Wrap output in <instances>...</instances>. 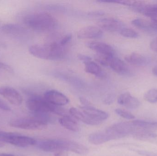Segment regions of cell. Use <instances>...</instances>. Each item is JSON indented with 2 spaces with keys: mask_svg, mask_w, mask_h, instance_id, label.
Segmentation results:
<instances>
[{
  "mask_svg": "<svg viewBox=\"0 0 157 156\" xmlns=\"http://www.w3.org/2000/svg\"><path fill=\"white\" fill-rule=\"evenodd\" d=\"M104 13L102 12H100V11H95V12H90L89 13L90 15L92 16H101L103 15Z\"/></svg>",
  "mask_w": 157,
  "mask_h": 156,
  "instance_id": "obj_37",
  "label": "cell"
},
{
  "mask_svg": "<svg viewBox=\"0 0 157 156\" xmlns=\"http://www.w3.org/2000/svg\"><path fill=\"white\" fill-rule=\"evenodd\" d=\"M0 141L20 147H28L37 143V141L31 137L2 131H0Z\"/></svg>",
  "mask_w": 157,
  "mask_h": 156,
  "instance_id": "obj_4",
  "label": "cell"
},
{
  "mask_svg": "<svg viewBox=\"0 0 157 156\" xmlns=\"http://www.w3.org/2000/svg\"><path fill=\"white\" fill-rule=\"evenodd\" d=\"M132 24L137 28L149 33H157V23L141 18L134 19Z\"/></svg>",
  "mask_w": 157,
  "mask_h": 156,
  "instance_id": "obj_18",
  "label": "cell"
},
{
  "mask_svg": "<svg viewBox=\"0 0 157 156\" xmlns=\"http://www.w3.org/2000/svg\"><path fill=\"white\" fill-rule=\"evenodd\" d=\"M115 112L119 116L124 118V119H128V120H132V119H134L135 118V117L132 114L127 111H125V110H122V109H116L115 110Z\"/></svg>",
  "mask_w": 157,
  "mask_h": 156,
  "instance_id": "obj_27",
  "label": "cell"
},
{
  "mask_svg": "<svg viewBox=\"0 0 157 156\" xmlns=\"http://www.w3.org/2000/svg\"><path fill=\"white\" fill-rule=\"evenodd\" d=\"M136 128L132 122L118 123L109 127L104 131L109 141L123 138L133 134Z\"/></svg>",
  "mask_w": 157,
  "mask_h": 156,
  "instance_id": "obj_5",
  "label": "cell"
},
{
  "mask_svg": "<svg viewBox=\"0 0 157 156\" xmlns=\"http://www.w3.org/2000/svg\"><path fill=\"white\" fill-rule=\"evenodd\" d=\"M44 98L48 102L57 106H63L68 104L70 102L67 96L55 90L46 92L44 93Z\"/></svg>",
  "mask_w": 157,
  "mask_h": 156,
  "instance_id": "obj_9",
  "label": "cell"
},
{
  "mask_svg": "<svg viewBox=\"0 0 157 156\" xmlns=\"http://www.w3.org/2000/svg\"><path fill=\"white\" fill-rule=\"evenodd\" d=\"M9 125L12 127L24 130H41L47 127V123L36 118H19L11 120Z\"/></svg>",
  "mask_w": 157,
  "mask_h": 156,
  "instance_id": "obj_6",
  "label": "cell"
},
{
  "mask_svg": "<svg viewBox=\"0 0 157 156\" xmlns=\"http://www.w3.org/2000/svg\"><path fill=\"white\" fill-rule=\"evenodd\" d=\"M137 153L139 154L145 156H157V154H154L152 152H147V151H143V150H138Z\"/></svg>",
  "mask_w": 157,
  "mask_h": 156,
  "instance_id": "obj_34",
  "label": "cell"
},
{
  "mask_svg": "<svg viewBox=\"0 0 157 156\" xmlns=\"http://www.w3.org/2000/svg\"><path fill=\"white\" fill-rule=\"evenodd\" d=\"M72 35L71 34H67L64 36L62 39L60 41L59 44L62 46H64L68 44L72 39Z\"/></svg>",
  "mask_w": 157,
  "mask_h": 156,
  "instance_id": "obj_29",
  "label": "cell"
},
{
  "mask_svg": "<svg viewBox=\"0 0 157 156\" xmlns=\"http://www.w3.org/2000/svg\"><path fill=\"white\" fill-rule=\"evenodd\" d=\"M89 141L92 144L100 145L110 141L105 132L103 131L90 134L89 136Z\"/></svg>",
  "mask_w": 157,
  "mask_h": 156,
  "instance_id": "obj_23",
  "label": "cell"
},
{
  "mask_svg": "<svg viewBox=\"0 0 157 156\" xmlns=\"http://www.w3.org/2000/svg\"><path fill=\"white\" fill-rule=\"evenodd\" d=\"M115 96L113 94H108L104 98V102L105 104H110L114 102Z\"/></svg>",
  "mask_w": 157,
  "mask_h": 156,
  "instance_id": "obj_30",
  "label": "cell"
},
{
  "mask_svg": "<svg viewBox=\"0 0 157 156\" xmlns=\"http://www.w3.org/2000/svg\"><path fill=\"white\" fill-rule=\"evenodd\" d=\"M108 67L120 75H127L129 73V69L127 65L122 60L115 56L110 58Z\"/></svg>",
  "mask_w": 157,
  "mask_h": 156,
  "instance_id": "obj_15",
  "label": "cell"
},
{
  "mask_svg": "<svg viewBox=\"0 0 157 156\" xmlns=\"http://www.w3.org/2000/svg\"><path fill=\"white\" fill-rule=\"evenodd\" d=\"M69 113L75 119L81 121L88 125H97L101 123V122L90 118L84 114L82 111L78 110L77 108L74 107L71 108L69 110Z\"/></svg>",
  "mask_w": 157,
  "mask_h": 156,
  "instance_id": "obj_17",
  "label": "cell"
},
{
  "mask_svg": "<svg viewBox=\"0 0 157 156\" xmlns=\"http://www.w3.org/2000/svg\"><path fill=\"white\" fill-rule=\"evenodd\" d=\"M3 146V144L2 143L0 142V147H2Z\"/></svg>",
  "mask_w": 157,
  "mask_h": 156,
  "instance_id": "obj_40",
  "label": "cell"
},
{
  "mask_svg": "<svg viewBox=\"0 0 157 156\" xmlns=\"http://www.w3.org/2000/svg\"><path fill=\"white\" fill-rule=\"evenodd\" d=\"M54 156H68V154L64 151H58L54 153Z\"/></svg>",
  "mask_w": 157,
  "mask_h": 156,
  "instance_id": "obj_36",
  "label": "cell"
},
{
  "mask_svg": "<svg viewBox=\"0 0 157 156\" xmlns=\"http://www.w3.org/2000/svg\"><path fill=\"white\" fill-rule=\"evenodd\" d=\"M29 51L36 57L49 60L61 59L65 54L63 47L57 43L32 45L29 47Z\"/></svg>",
  "mask_w": 157,
  "mask_h": 156,
  "instance_id": "obj_3",
  "label": "cell"
},
{
  "mask_svg": "<svg viewBox=\"0 0 157 156\" xmlns=\"http://www.w3.org/2000/svg\"><path fill=\"white\" fill-rule=\"evenodd\" d=\"M0 109L6 111H9L11 110V108L1 99H0Z\"/></svg>",
  "mask_w": 157,
  "mask_h": 156,
  "instance_id": "obj_32",
  "label": "cell"
},
{
  "mask_svg": "<svg viewBox=\"0 0 157 156\" xmlns=\"http://www.w3.org/2000/svg\"><path fill=\"white\" fill-rule=\"evenodd\" d=\"M0 95L13 105H20L23 102L22 95L13 87L1 86L0 87Z\"/></svg>",
  "mask_w": 157,
  "mask_h": 156,
  "instance_id": "obj_8",
  "label": "cell"
},
{
  "mask_svg": "<svg viewBox=\"0 0 157 156\" xmlns=\"http://www.w3.org/2000/svg\"><path fill=\"white\" fill-rule=\"evenodd\" d=\"M152 71H153V74L154 75H155L156 76H157V66L154 67L152 70Z\"/></svg>",
  "mask_w": 157,
  "mask_h": 156,
  "instance_id": "obj_38",
  "label": "cell"
},
{
  "mask_svg": "<svg viewBox=\"0 0 157 156\" xmlns=\"http://www.w3.org/2000/svg\"><path fill=\"white\" fill-rule=\"evenodd\" d=\"M103 32L99 27L88 26L80 29L77 36L80 39H97L103 36Z\"/></svg>",
  "mask_w": 157,
  "mask_h": 156,
  "instance_id": "obj_12",
  "label": "cell"
},
{
  "mask_svg": "<svg viewBox=\"0 0 157 156\" xmlns=\"http://www.w3.org/2000/svg\"><path fill=\"white\" fill-rule=\"evenodd\" d=\"M125 61L131 65L137 66H144L149 63V59L145 56L136 53H133L127 55L124 58Z\"/></svg>",
  "mask_w": 157,
  "mask_h": 156,
  "instance_id": "obj_19",
  "label": "cell"
},
{
  "mask_svg": "<svg viewBox=\"0 0 157 156\" xmlns=\"http://www.w3.org/2000/svg\"><path fill=\"white\" fill-rule=\"evenodd\" d=\"M150 47L152 50L157 52V38L152 40L150 43Z\"/></svg>",
  "mask_w": 157,
  "mask_h": 156,
  "instance_id": "obj_35",
  "label": "cell"
},
{
  "mask_svg": "<svg viewBox=\"0 0 157 156\" xmlns=\"http://www.w3.org/2000/svg\"><path fill=\"white\" fill-rule=\"evenodd\" d=\"M118 103L129 110L137 109L140 102L137 98L132 96L129 93L126 92L120 95L117 100Z\"/></svg>",
  "mask_w": 157,
  "mask_h": 156,
  "instance_id": "obj_13",
  "label": "cell"
},
{
  "mask_svg": "<svg viewBox=\"0 0 157 156\" xmlns=\"http://www.w3.org/2000/svg\"><path fill=\"white\" fill-rule=\"evenodd\" d=\"M28 110L32 114L48 113L52 112L53 104L48 102L45 99L38 96H33L27 101L26 103Z\"/></svg>",
  "mask_w": 157,
  "mask_h": 156,
  "instance_id": "obj_7",
  "label": "cell"
},
{
  "mask_svg": "<svg viewBox=\"0 0 157 156\" xmlns=\"http://www.w3.org/2000/svg\"><path fill=\"white\" fill-rule=\"evenodd\" d=\"M79 101L81 103L82 105L84 107H89V106H92V103L86 98L84 97H80L79 99Z\"/></svg>",
  "mask_w": 157,
  "mask_h": 156,
  "instance_id": "obj_31",
  "label": "cell"
},
{
  "mask_svg": "<svg viewBox=\"0 0 157 156\" xmlns=\"http://www.w3.org/2000/svg\"><path fill=\"white\" fill-rule=\"evenodd\" d=\"M99 27L109 32H120L124 27V24L118 19L113 18H104L98 22Z\"/></svg>",
  "mask_w": 157,
  "mask_h": 156,
  "instance_id": "obj_10",
  "label": "cell"
},
{
  "mask_svg": "<svg viewBox=\"0 0 157 156\" xmlns=\"http://www.w3.org/2000/svg\"><path fill=\"white\" fill-rule=\"evenodd\" d=\"M120 34L124 37L136 38L138 37V34L136 31L131 28L124 27L120 32Z\"/></svg>",
  "mask_w": 157,
  "mask_h": 156,
  "instance_id": "obj_26",
  "label": "cell"
},
{
  "mask_svg": "<svg viewBox=\"0 0 157 156\" xmlns=\"http://www.w3.org/2000/svg\"><path fill=\"white\" fill-rule=\"evenodd\" d=\"M78 58L79 60H81L84 63L91 60V58L90 57L88 56L83 55V54H79V55H78Z\"/></svg>",
  "mask_w": 157,
  "mask_h": 156,
  "instance_id": "obj_33",
  "label": "cell"
},
{
  "mask_svg": "<svg viewBox=\"0 0 157 156\" xmlns=\"http://www.w3.org/2000/svg\"><path fill=\"white\" fill-rule=\"evenodd\" d=\"M132 123L135 128H138L149 132L157 131V122H147L143 120H135L132 121Z\"/></svg>",
  "mask_w": 157,
  "mask_h": 156,
  "instance_id": "obj_21",
  "label": "cell"
},
{
  "mask_svg": "<svg viewBox=\"0 0 157 156\" xmlns=\"http://www.w3.org/2000/svg\"><path fill=\"white\" fill-rule=\"evenodd\" d=\"M86 45L98 55L107 56H114L115 55L113 48L110 45L103 42L90 41L86 43Z\"/></svg>",
  "mask_w": 157,
  "mask_h": 156,
  "instance_id": "obj_11",
  "label": "cell"
},
{
  "mask_svg": "<svg viewBox=\"0 0 157 156\" xmlns=\"http://www.w3.org/2000/svg\"><path fill=\"white\" fill-rule=\"evenodd\" d=\"M0 156H14L13 155L10 154H0Z\"/></svg>",
  "mask_w": 157,
  "mask_h": 156,
  "instance_id": "obj_39",
  "label": "cell"
},
{
  "mask_svg": "<svg viewBox=\"0 0 157 156\" xmlns=\"http://www.w3.org/2000/svg\"><path fill=\"white\" fill-rule=\"evenodd\" d=\"M23 22L28 27L37 32H47L56 27L57 22L54 16L47 12H36L24 16Z\"/></svg>",
  "mask_w": 157,
  "mask_h": 156,
  "instance_id": "obj_2",
  "label": "cell"
},
{
  "mask_svg": "<svg viewBox=\"0 0 157 156\" xmlns=\"http://www.w3.org/2000/svg\"><path fill=\"white\" fill-rule=\"evenodd\" d=\"M1 29L5 34L17 38L23 36L26 33L25 29L17 24H5L2 26Z\"/></svg>",
  "mask_w": 157,
  "mask_h": 156,
  "instance_id": "obj_16",
  "label": "cell"
},
{
  "mask_svg": "<svg viewBox=\"0 0 157 156\" xmlns=\"http://www.w3.org/2000/svg\"><path fill=\"white\" fill-rule=\"evenodd\" d=\"M133 136L135 138L141 140H149L157 138V135L152 132L145 131V130L139 129L138 131L134 132Z\"/></svg>",
  "mask_w": 157,
  "mask_h": 156,
  "instance_id": "obj_24",
  "label": "cell"
},
{
  "mask_svg": "<svg viewBox=\"0 0 157 156\" xmlns=\"http://www.w3.org/2000/svg\"><path fill=\"white\" fill-rule=\"evenodd\" d=\"M145 100L150 103H157V89H153L147 91L144 96Z\"/></svg>",
  "mask_w": 157,
  "mask_h": 156,
  "instance_id": "obj_25",
  "label": "cell"
},
{
  "mask_svg": "<svg viewBox=\"0 0 157 156\" xmlns=\"http://www.w3.org/2000/svg\"><path fill=\"white\" fill-rule=\"evenodd\" d=\"M59 122L62 126L69 131L74 132H78L79 131V126L77 122L75 120V118L69 115L60 118Z\"/></svg>",
  "mask_w": 157,
  "mask_h": 156,
  "instance_id": "obj_20",
  "label": "cell"
},
{
  "mask_svg": "<svg viewBox=\"0 0 157 156\" xmlns=\"http://www.w3.org/2000/svg\"><path fill=\"white\" fill-rule=\"evenodd\" d=\"M13 70L9 65L3 62H0V73H13Z\"/></svg>",
  "mask_w": 157,
  "mask_h": 156,
  "instance_id": "obj_28",
  "label": "cell"
},
{
  "mask_svg": "<svg viewBox=\"0 0 157 156\" xmlns=\"http://www.w3.org/2000/svg\"><path fill=\"white\" fill-rule=\"evenodd\" d=\"M40 150L46 152L70 151L78 154L84 155L88 153L87 147L75 141L68 139H51L41 141L36 143Z\"/></svg>",
  "mask_w": 157,
  "mask_h": 156,
  "instance_id": "obj_1",
  "label": "cell"
},
{
  "mask_svg": "<svg viewBox=\"0 0 157 156\" xmlns=\"http://www.w3.org/2000/svg\"><path fill=\"white\" fill-rule=\"evenodd\" d=\"M81 111L89 117L96 121L101 122L107 120L109 117V114L106 112L94 108L93 106L80 107Z\"/></svg>",
  "mask_w": 157,
  "mask_h": 156,
  "instance_id": "obj_14",
  "label": "cell"
},
{
  "mask_svg": "<svg viewBox=\"0 0 157 156\" xmlns=\"http://www.w3.org/2000/svg\"><path fill=\"white\" fill-rule=\"evenodd\" d=\"M85 71L90 74L94 75L97 77H102L104 75L103 71L100 66L92 60L84 63Z\"/></svg>",
  "mask_w": 157,
  "mask_h": 156,
  "instance_id": "obj_22",
  "label": "cell"
}]
</instances>
